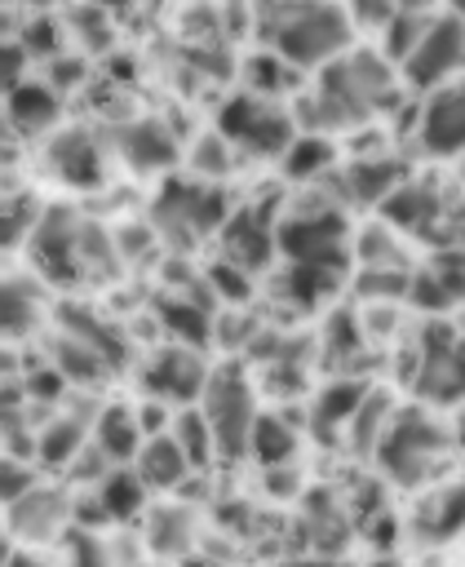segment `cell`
Instances as JSON below:
<instances>
[{
  "label": "cell",
  "instance_id": "cell-1",
  "mask_svg": "<svg viewBox=\"0 0 465 567\" xmlns=\"http://www.w3.org/2000/svg\"><path fill=\"white\" fill-rule=\"evenodd\" d=\"M394 97H399V84H394L390 62L368 49H354V53L332 58L319 71V89L306 102L310 106L306 120L314 128H350V124H363L368 115L385 111Z\"/></svg>",
  "mask_w": 465,
  "mask_h": 567
},
{
  "label": "cell",
  "instance_id": "cell-2",
  "mask_svg": "<svg viewBox=\"0 0 465 567\" xmlns=\"http://www.w3.org/2000/svg\"><path fill=\"white\" fill-rule=\"evenodd\" d=\"M452 452V434L447 425H438L425 408H394L381 443H376V461L385 470L390 483L399 487H425L430 478L443 474V461Z\"/></svg>",
  "mask_w": 465,
  "mask_h": 567
},
{
  "label": "cell",
  "instance_id": "cell-3",
  "mask_svg": "<svg viewBox=\"0 0 465 567\" xmlns=\"http://www.w3.org/2000/svg\"><path fill=\"white\" fill-rule=\"evenodd\" d=\"M350 44V13L332 0H306L275 18V53L301 66H328Z\"/></svg>",
  "mask_w": 465,
  "mask_h": 567
},
{
  "label": "cell",
  "instance_id": "cell-4",
  "mask_svg": "<svg viewBox=\"0 0 465 567\" xmlns=\"http://www.w3.org/2000/svg\"><path fill=\"white\" fill-rule=\"evenodd\" d=\"M199 412L208 421V434H213V447L217 456H244L248 452V434H252V421H257V403H252V390L248 381L235 372V368H221L204 381V394H199Z\"/></svg>",
  "mask_w": 465,
  "mask_h": 567
},
{
  "label": "cell",
  "instance_id": "cell-5",
  "mask_svg": "<svg viewBox=\"0 0 465 567\" xmlns=\"http://www.w3.org/2000/svg\"><path fill=\"white\" fill-rule=\"evenodd\" d=\"M217 133L235 151H248V155H283L288 142L297 137L292 133V115L283 106H275L270 97H257V93L230 97L221 106V115H217Z\"/></svg>",
  "mask_w": 465,
  "mask_h": 567
},
{
  "label": "cell",
  "instance_id": "cell-6",
  "mask_svg": "<svg viewBox=\"0 0 465 567\" xmlns=\"http://www.w3.org/2000/svg\"><path fill=\"white\" fill-rule=\"evenodd\" d=\"M465 75V22L456 13L430 18L416 44L403 58V80L416 89H438L447 80Z\"/></svg>",
  "mask_w": 465,
  "mask_h": 567
},
{
  "label": "cell",
  "instance_id": "cell-7",
  "mask_svg": "<svg viewBox=\"0 0 465 567\" xmlns=\"http://www.w3.org/2000/svg\"><path fill=\"white\" fill-rule=\"evenodd\" d=\"M275 248L288 261L306 266H341L345 270V221L337 208H314V213H292L275 226Z\"/></svg>",
  "mask_w": 465,
  "mask_h": 567
},
{
  "label": "cell",
  "instance_id": "cell-8",
  "mask_svg": "<svg viewBox=\"0 0 465 567\" xmlns=\"http://www.w3.org/2000/svg\"><path fill=\"white\" fill-rule=\"evenodd\" d=\"M416 390L430 403H461L465 399V332L430 328L421 359H416Z\"/></svg>",
  "mask_w": 465,
  "mask_h": 567
},
{
  "label": "cell",
  "instance_id": "cell-9",
  "mask_svg": "<svg viewBox=\"0 0 465 567\" xmlns=\"http://www.w3.org/2000/svg\"><path fill=\"white\" fill-rule=\"evenodd\" d=\"M159 226H168V235L177 239H190V235H208L217 226H226V199L221 190L213 186H199V182H168L159 190Z\"/></svg>",
  "mask_w": 465,
  "mask_h": 567
},
{
  "label": "cell",
  "instance_id": "cell-10",
  "mask_svg": "<svg viewBox=\"0 0 465 567\" xmlns=\"http://www.w3.org/2000/svg\"><path fill=\"white\" fill-rule=\"evenodd\" d=\"M80 221L71 217V208H44L35 230H31V261L58 284H75L84 275L80 266Z\"/></svg>",
  "mask_w": 465,
  "mask_h": 567
},
{
  "label": "cell",
  "instance_id": "cell-11",
  "mask_svg": "<svg viewBox=\"0 0 465 567\" xmlns=\"http://www.w3.org/2000/svg\"><path fill=\"white\" fill-rule=\"evenodd\" d=\"M421 146L425 155L452 159L465 151V75L430 89L421 106Z\"/></svg>",
  "mask_w": 465,
  "mask_h": 567
},
{
  "label": "cell",
  "instance_id": "cell-12",
  "mask_svg": "<svg viewBox=\"0 0 465 567\" xmlns=\"http://www.w3.org/2000/svg\"><path fill=\"white\" fill-rule=\"evenodd\" d=\"M407 301L416 310H430V315L461 310L465 306V252L461 248H438L434 261H425L421 270H412Z\"/></svg>",
  "mask_w": 465,
  "mask_h": 567
},
{
  "label": "cell",
  "instance_id": "cell-13",
  "mask_svg": "<svg viewBox=\"0 0 465 567\" xmlns=\"http://www.w3.org/2000/svg\"><path fill=\"white\" fill-rule=\"evenodd\" d=\"M142 381H146V390H151L159 403H186V408H190V399L204 394L208 368H204V359L190 354L186 346H173V350H159V354L146 363Z\"/></svg>",
  "mask_w": 465,
  "mask_h": 567
},
{
  "label": "cell",
  "instance_id": "cell-14",
  "mask_svg": "<svg viewBox=\"0 0 465 567\" xmlns=\"http://www.w3.org/2000/svg\"><path fill=\"white\" fill-rule=\"evenodd\" d=\"M385 226L394 230H412V235H430L438 239V221L447 217V204L438 195V186L430 182H403L385 204H381Z\"/></svg>",
  "mask_w": 465,
  "mask_h": 567
},
{
  "label": "cell",
  "instance_id": "cell-15",
  "mask_svg": "<svg viewBox=\"0 0 465 567\" xmlns=\"http://www.w3.org/2000/svg\"><path fill=\"white\" fill-rule=\"evenodd\" d=\"M270 257H275V230L261 213L244 208V213L226 217V261L230 266L252 275V270L270 266Z\"/></svg>",
  "mask_w": 465,
  "mask_h": 567
},
{
  "label": "cell",
  "instance_id": "cell-16",
  "mask_svg": "<svg viewBox=\"0 0 465 567\" xmlns=\"http://www.w3.org/2000/svg\"><path fill=\"white\" fill-rule=\"evenodd\" d=\"M407 182V168L390 155H368V159H354L345 173H341V190L345 199L354 204H385L399 186Z\"/></svg>",
  "mask_w": 465,
  "mask_h": 567
},
{
  "label": "cell",
  "instance_id": "cell-17",
  "mask_svg": "<svg viewBox=\"0 0 465 567\" xmlns=\"http://www.w3.org/2000/svg\"><path fill=\"white\" fill-rule=\"evenodd\" d=\"M133 461H137L133 474H137L146 487H155V492H173V487H182L186 474L195 470V465L186 461V452L177 447L173 434H146Z\"/></svg>",
  "mask_w": 465,
  "mask_h": 567
},
{
  "label": "cell",
  "instance_id": "cell-18",
  "mask_svg": "<svg viewBox=\"0 0 465 567\" xmlns=\"http://www.w3.org/2000/svg\"><path fill=\"white\" fill-rule=\"evenodd\" d=\"M49 164H53V173H58L62 182H71V186H93V182H102V151H97V142H93L84 128L58 133V137L49 142Z\"/></svg>",
  "mask_w": 465,
  "mask_h": 567
},
{
  "label": "cell",
  "instance_id": "cell-19",
  "mask_svg": "<svg viewBox=\"0 0 465 567\" xmlns=\"http://www.w3.org/2000/svg\"><path fill=\"white\" fill-rule=\"evenodd\" d=\"M44 297L27 279H0V341H22L40 328Z\"/></svg>",
  "mask_w": 465,
  "mask_h": 567
},
{
  "label": "cell",
  "instance_id": "cell-20",
  "mask_svg": "<svg viewBox=\"0 0 465 567\" xmlns=\"http://www.w3.org/2000/svg\"><path fill=\"white\" fill-rule=\"evenodd\" d=\"M62 496L49 492V487H31L22 501L9 505V527L22 536V540H49L58 527H62Z\"/></svg>",
  "mask_w": 465,
  "mask_h": 567
},
{
  "label": "cell",
  "instance_id": "cell-21",
  "mask_svg": "<svg viewBox=\"0 0 465 567\" xmlns=\"http://www.w3.org/2000/svg\"><path fill=\"white\" fill-rule=\"evenodd\" d=\"M341 266H306V261H288V270L279 275V297H288L301 310H314L319 301H328L341 288Z\"/></svg>",
  "mask_w": 465,
  "mask_h": 567
},
{
  "label": "cell",
  "instance_id": "cell-22",
  "mask_svg": "<svg viewBox=\"0 0 465 567\" xmlns=\"http://www.w3.org/2000/svg\"><path fill=\"white\" fill-rule=\"evenodd\" d=\"M93 443H97V452H102L106 461H128V456H137V447H142L137 412L124 408V403L102 408L97 421H93Z\"/></svg>",
  "mask_w": 465,
  "mask_h": 567
},
{
  "label": "cell",
  "instance_id": "cell-23",
  "mask_svg": "<svg viewBox=\"0 0 465 567\" xmlns=\"http://www.w3.org/2000/svg\"><path fill=\"white\" fill-rule=\"evenodd\" d=\"M120 146H124V159H128L133 168H142V173H151V168H168V164L177 159V146H173L168 128L155 124V120H137V124H128Z\"/></svg>",
  "mask_w": 465,
  "mask_h": 567
},
{
  "label": "cell",
  "instance_id": "cell-24",
  "mask_svg": "<svg viewBox=\"0 0 465 567\" xmlns=\"http://www.w3.org/2000/svg\"><path fill=\"white\" fill-rule=\"evenodd\" d=\"M363 385L359 381H332V385H323L319 390V399H314V408H310V421H314V434H337V430H345L350 425V416L359 412V403H363Z\"/></svg>",
  "mask_w": 465,
  "mask_h": 567
},
{
  "label": "cell",
  "instance_id": "cell-25",
  "mask_svg": "<svg viewBox=\"0 0 465 567\" xmlns=\"http://www.w3.org/2000/svg\"><path fill=\"white\" fill-rule=\"evenodd\" d=\"M58 120V93L49 84H18L9 93V124L18 133H44Z\"/></svg>",
  "mask_w": 465,
  "mask_h": 567
},
{
  "label": "cell",
  "instance_id": "cell-26",
  "mask_svg": "<svg viewBox=\"0 0 465 567\" xmlns=\"http://www.w3.org/2000/svg\"><path fill=\"white\" fill-rule=\"evenodd\" d=\"M421 532L434 545H443V540L465 532V483H447L443 492L430 496V505L421 509Z\"/></svg>",
  "mask_w": 465,
  "mask_h": 567
},
{
  "label": "cell",
  "instance_id": "cell-27",
  "mask_svg": "<svg viewBox=\"0 0 465 567\" xmlns=\"http://www.w3.org/2000/svg\"><path fill=\"white\" fill-rule=\"evenodd\" d=\"M84 443H89V425L80 416H58V421H49L35 434V456L44 465H58L62 470V465H71L84 452Z\"/></svg>",
  "mask_w": 465,
  "mask_h": 567
},
{
  "label": "cell",
  "instance_id": "cell-28",
  "mask_svg": "<svg viewBox=\"0 0 465 567\" xmlns=\"http://www.w3.org/2000/svg\"><path fill=\"white\" fill-rule=\"evenodd\" d=\"M142 496H146V483L128 470H106L97 492H93V505L102 518H133L142 509Z\"/></svg>",
  "mask_w": 465,
  "mask_h": 567
},
{
  "label": "cell",
  "instance_id": "cell-29",
  "mask_svg": "<svg viewBox=\"0 0 465 567\" xmlns=\"http://www.w3.org/2000/svg\"><path fill=\"white\" fill-rule=\"evenodd\" d=\"M248 452L266 465V470H275V465H288L292 461V452H297V434L279 421V416H266V412H257V421H252V434H248Z\"/></svg>",
  "mask_w": 465,
  "mask_h": 567
},
{
  "label": "cell",
  "instance_id": "cell-30",
  "mask_svg": "<svg viewBox=\"0 0 465 567\" xmlns=\"http://www.w3.org/2000/svg\"><path fill=\"white\" fill-rule=\"evenodd\" d=\"M53 368H58L66 381H97V377L111 372V363H106L89 341H80V337H71V332L58 337V346H53Z\"/></svg>",
  "mask_w": 465,
  "mask_h": 567
},
{
  "label": "cell",
  "instance_id": "cell-31",
  "mask_svg": "<svg viewBox=\"0 0 465 567\" xmlns=\"http://www.w3.org/2000/svg\"><path fill=\"white\" fill-rule=\"evenodd\" d=\"M332 159H337V151H332V142L328 137H292L288 142V151H283V173L288 177H319L323 168H332Z\"/></svg>",
  "mask_w": 465,
  "mask_h": 567
},
{
  "label": "cell",
  "instance_id": "cell-32",
  "mask_svg": "<svg viewBox=\"0 0 465 567\" xmlns=\"http://www.w3.org/2000/svg\"><path fill=\"white\" fill-rule=\"evenodd\" d=\"M390 416H394V408H390V399H372V394H363V403H359V412L350 416V434H354V447L359 452H376V443H381V434H385V425H390Z\"/></svg>",
  "mask_w": 465,
  "mask_h": 567
},
{
  "label": "cell",
  "instance_id": "cell-33",
  "mask_svg": "<svg viewBox=\"0 0 465 567\" xmlns=\"http://www.w3.org/2000/svg\"><path fill=\"white\" fill-rule=\"evenodd\" d=\"M173 439H177V447L186 452L190 465H204L208 456H217L213 434H208V421H204L199 408H182V412H177V430H173Z\"/></svg>",
  "mask_w": 465,
  "mask_h": 567
},
{
  "label": "cell",
  "instance_id": "cell-34",
  "mask_svg": "<svg viewBox=\"0 0 465 567\" xmlns=\"http://www.w3.org/2000/svg\"><path fill=\"white\" fill-rule=\"evenodd\" d=\"M35 221H40V213H35V204L27 195H4L0 199V252L22 244V239H31Z\"/></svg>",
  "mask_w": 465,
  "mask_h": 567
},
{
  "label": "cell",
  "instance_id": "cell-35",
  "mask_svg": "<svg viewBox=\"0 0 465 567\" xmlns=\"http://www.w3.org/2000/svg\"><path fill=\"white\" fill-rule=\"evenodd\" d=\"M66 332L80 337V341H89L111 368L120 363V337H115V328H106L102 319H93V315H84V310H66Z\"/></svg>",
  "mask_w": 465,
  "mask_h": 567
},
{
  "label": "cell",
  "instance_id": "cell-36",
  "mask_svg": "<svg viewBox=\"0 0 465 567\" xmlns=\"http://www.w3.org/2000/svg\"><path fill=\"white\" fill-rule=\"evenodd\" d=\"M159 323L173 328L186 346H195V341L208 337V319H204L199 301H164V306H159Z\"/></svg>",
  "mask_w": 465,
  "mask_h": 567
},
{
  "label": "cell",
  "instance_id": "cell-37",
  "mask_svg": "<svg viewBox=\"0 0 465 567\" xmlns=\"http://www.w3.org/2000/svg\"><path fill=\"white\" fill-rule=\"evenodd\" d=\"M151 545L164 549V554H182L190 545V514L186 509H159L151 518Z\"/></svg>",
  "mask_w": 465,
  "mask_h": 567
},
{
  "label": "cell",
  "instance_id": "cell-38",
  "mask_svg": "<svg viewBox=\"0 0 465 567\" xmlns=\"http://www.w3.org/2000/svg\"><path fill=\"white\" fill-rule=\"evenodd\" d=\"M359 261L368 270H407V252L394 248V235L390 230H363L359 239Z\"/></svg>",
  "mask_w": 465,
  "mask_h": 567
},
{
  "label": "cell",
  "instance_id": "cell-39",
  "mask_svg": "<svg viewBox=\"0 0 465 567\" xmlns=\"http://www.w3.org/2000/svg\"><path fill=\"white\" fill-rule=\"evenodd\" d=\"M292 71H297V66H292V62H283L279 53H270V58L261 53V58L252 62V89H257V97L279 93V89L292 80Z\"/></svg>",
  "mask_w": 465,
  "mask_h": 567
},
{
  "label": "cell",
  "instance_id": "cell-40",
  "mask_svg": "<svg viewBox=\"0 0 465 567\" xmlns=\"http://www.w3.org/2000/svg\"><path fill=\"white\" fill-rule=\"evenodd\" d=\"M31 487H35V474H31L22 461L0 456V505L9 509V505H13V501H22Z\"/></svg>",
  "mask_w": 465,
  "mask_h": 567
},
{
  "label": "cell",
  "instance_id": "cell-41",
  "mask_svg": "<svg viewBox=\"0 0 465 567\" xmlns=\"http://www.w3.org/2000/svg\"><path fill=\"white\" fill-rule=\"evenodd\" d=\"M230 155H235V146H230L221 133L204 137V146H195V168H199V177H221V173L230 168Z\"/></svg>",
  "mask_w": 465,
  "mask_h": 567
},
{
  "label": "cell",
  "instance_id": "cell-42",
  "mask_svg": "<svg viewBox=\"0 0 465 567\" xmlns=\"http://www.w3.org/2000/svg\"><path fill=\"white\" fill-rule=\"evenodd\" d=\"M204 284H213V292H221L226 301H244V297H248V270H239V266H230V261L213 266Z\"/></svg>",
  "mask_w": 465,
  "mask_h": 567
},
{
  "label": "cell",
  "instance_id": "cell-43",
  "mask_svg": "<svg viewBox=\"0 0 465 567\" xmlns=\"http://www.w3.org/2000/svg\"><path fill=\"white\" fill-rule=\"evenodd\" d=\"M399 13V0H350V18L363 27H385Z\"/></svg>",
  "mask_w": 465,
  "mask_h": 567
},
{
  "label": "cell",
  "instance_id": "cell-44",
  "mask_svg": "<svg viewBox=\"0 0 465 567\" xmlns=\"http://www.w3.org/2000/svg\"><path fill=\"white\" fill-rule=\"evenodd\" d=\"M22 62H27V49L22 44H0V93L4 97L22 84Z\"/></svg>",
  "mask_w": 465,
  "mask_h": 567
},
{
  "label": "cell",
  "instance_id": "cell-45",
  "mask_svg": "<svg viewBox=\"0 0 465 567\" xmlns=\"http://www.w3.org/2000/svg\"><path fill=\"white\" fill-rule=\"evenodd\" d=\"M75 567H115V563H111L93 540H80V545H75Z\"/></svg>",
  "mask_w": 465,
  "mask_h": 567
},
{
  "label": "cell",
  "instance_id": "cell-46",
  "mask_svg": "<svg viewBox=\"0 0 465 567\" xmlns=\"http://www.w3.org/2000/svg\"><path fill=\"white\" fill-rule=\"evenodd\" d=\"M452 443L465 452V399L456 403V421H452Z\"/></svg>",
  "mask_w": 465,
  "mask_h": 567
},
{
  "label": "cell",
  "instance_id": "cell-47",
  "mask_svg": "<svg viewBox=\"0 0 465 567\" xmlns=\"http://www.w3.org/2000/svg\"><path fill=\"white\" fill-rule=\"evenodd\" d=\"M89 4H102V9H120V4H128V0H89Z\"/></svg>",
  "mask_w": 465,
  "mask_h": 567
},
{
  "label": "cell",
  "instance_id": "cell-48",
  "mask_svg": "<svg viewBox=\"0 0 465 567\" xmlns=\"http://www.w3.org/2000/svg\"><path fill=\"white\" fill-rule=\"evenodd\" d=\"M9 567H40L35 558H9Z\"/></svg>",
  "mask_w": 465,
  "mask_h": 567
},
{
  "label": "cell",
  "instance_id": "cell-49",
  "mask_svg": "<svg viewBox=\"0 0 465 567\" xmlns=\"http://www.w3.org/2000/svg\"><path fill=\"white\" fill-rule=\"evenodd\" d=\"M452 13H456V18L465 22V0H452Z\"/></svg>",
  "mask_w": 465,
  "mask_h": 567
},
{
  "label": "cell",
  "instance_id": "cell-50",
  "mask_svg": "<svg viewBox=\"0 0 465 567\" xmlns=\"http://www.w3.org/2000/svg\"><path fill=\"white\" fill-rule=\"evenodd\" d=\"M0 567H9V549H4V540H0Z\"/></svg>",
  "mask_w": 465,
  "mask_h": 567
}]
</instances>
